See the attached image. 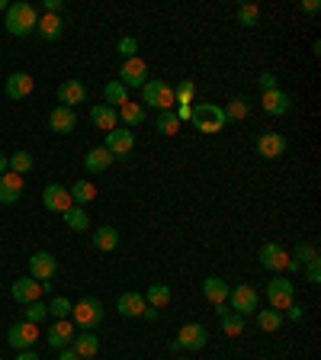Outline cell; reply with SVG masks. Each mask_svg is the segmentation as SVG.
Instances as JSON below:
<instances>
[{"label":"cell","mask_w":321,"mask_h":360,"mask_svg":"<svg viewBox=\"0 0 321 360\" xmlns=\"http://www.w3.org/2000/svg\"><path fill=\"white\" fill-rule=\"evenodd\" d=\"M36 23H39V13L32 3H26V0H19V3H10L7 7V32L10 36H29V32H36Z\"/></svg>","instance_id":"obj_1"},{"label":"cell","mask_w":321,"mask_h":360,"mask_svg":"<svg viewBox=\"0 0 321 360\" xmlns=\"http://www.w3.org/2000/svg\"><path fill=\"white\" fill-rule=\"evenodd\" d=\"M71 322H74V328H81V332H97V325L103 322V303L97 296L77 299L71 309Z\"/></svg>","instance_id":"obj_2"},{"label":"cell","mask_w":321,"mask_h":360,"mask_svg":"<svg viewBox=\"0 0 321 360\" xmlns=\"http://www.w3.org/2000/svg\"><path fill=\"white\" fill-rule=\"evenodd\" d=\"M142 100L148 103V106H155L157 113H167L177 106V97H174V87L164 81H148L145 87H142Z\"/></svg>","instance_id":"obj_3"},{"label":"cell","mask_w":321,"mask_h":360,"mask_svg":"<svg viewBox=\"0 0 321 360\" xmlns=\"http://www.w3.org/2000/svg\"><path fill=\"white\" fill-rule=\"evenodd\" d=\"M193 122H196L200 132L215 135V132L225 129V113H222V106H215V103H200V106H193Z\"/></svg>","instance_id":"obj_4"},{"label":"cell","mask_w":321,"mask_h":360,"mask_svg":"<svg viewBox=\"0 0 321 360\" xmlns=\"http://www.w3.org/2000/svg\"><path fill=\"white\" fill-rule=\"evenodd\" d=\"M206 341H209L206 325L190 322V325H184V328H180V334L171 341V351H202V348H206Z\"/></svg>","instance_id":"obj_5"},{"label":"cell","mask_w":321,"mask_h":360,"mask_svg":"<svg viewBox=\"0 0 321 360\" xmlns=\"http://www.w3.org/2000/svg\"><path fill=\"white\" fill-rule=\"evenodd\" d=\"M266 299H270V309H280L283 312L289 303H295V283L289 277L273 274V280L266 283Z\"/></svg>","instance_id":"obj_6"},{"label":"cell","mask_w":321,"mask_h":360,"mask_svg":"<svg viewBox=\"0 0 321 360\" xmlns=\"http://www.w3.org/2000/svg\"><path fill=\"white\" fill-rule=\"evenodd\" d=\"M257 260H260V267L270 270V274H283L289 267V251L283 245H276V241H266L264 248L257 251Z\"/></svg>","instance_id":"obj_7"},{"label":"cell","mask_w":321,"mask_h":360,"mask_svg":"<svg viewBox=\"0 0 321 360\" xmlns=\"http://www.w3.org/2000/svg\"><path fill=\"white\" fill-rule=\"evenodd\" d=\"M39 341V325L32 322H17V325H10V332H7V344L13 348V351H29L32 344Z\"/></svg>","instance_id":"obj_8"},{"label":"cell","mask_w":321,"mask_h":360,"mask_svg":"<svg viewBox=\"0 0 321 360\" xmlns=\"http://www.w3.org/2000/svg\"><path fill=\"white\" fill-rule=\"evenodd\" d=\"M228 303H231V312L251 315V312H257V303H260V296H257V290L251 287V283H241V287L228 290Z\"/></svg>","instance_id":"obj_9"},{"label":"cell","mask_w":321,"mask_h":360,"mask_svg":"<svg viewBox=\"0 0 321 360\" xmlns=\"http://www.w3.org/2000/svg\"><path fill=\"white\" fill-rule=\"evenodd\" d=\"M55 274H58L55 254H48V251H36V254L29 258V277H32V280H39V283H48Z\"/></svg>","instance_id":"obj_10"},{"label":"cell","mask_w":321,"mask_h":360,"mask_svg":"<svg viewBox=\"0 0 321 360\" xmlns=\"http://www.w3.org/2000/svg\"><path fill=\"white\" fill-rule=\"evenodd\" d=\"M119 84L126 87V91H132V87H145V84H148V65L138 55L128 58V61H122Z\"/></svg>","instance_id":"obj_11"},{"label":"cell","mask_w":321,"mask_h":360,"mask_svg":"<svg viewBox=\"0 0 321 360\" xmlns=\"http://www.w3.org/2000/svg\"><path fill=\"white\" fill-rule=\"evenodd\" d=\"M48 290V283H39V280L32 277H19L13 287H10V296L17 299V303L29 305V303H36V299H42V293Z\"/></svg>","instance_id":"obj_12"},{"label":"cell","mask_w":321,"mask_h":360,"mask_svg":"<svg viewBox=\"0 0 321 360\" xmlns=\"http://www.w3.org/2000/svg\"><path fill=\"white\" fill-rule=\"evenodd\" d=\"M103 148H106L113 158H126L128 151L135 148V132H132V129H119V126H116L113 132H106V142H103Z\"/></svg>","instance_id":"obj_13"},{"label":"cell","mask_w":321,"mask_h":360,"mask_svg":"<svg viewBox=\"0 0 321 360\" xmlns=\"http://www.w3.org/2000/svg\"><path fill=\"white\" fill-rule=\"evenodd\" d=\"M74 334H77V328H74L71 319H58L52 328L46 332V341L55 348V351H61V348H71L74 341Z\"/></svg>","instance_id":"obj_14"},{"label":"cell","mask_w":321,"mask_h":360,"mask_svg":"<svg viewBox=\"0 0 321 360\" xmlns=\"http://www.w3.org/2000/svg\"><path fill=\"white\" fill-rule=\"evenodd\" d=\"M257 155L266 161H276L280 155H286V139L280 132H260L257 135Z\"/></svg>","instance_id":"obj_15"},{"label":"cell","mask_w":321,"mask_h":360,"mask_svg":"<svg viewBox=\"0 0 321 360\" xmlns=\"http://www.w3.org/2000/svg\"><path fill=\"white\" fill-rule=\"evenodd\" d=\"M260 106H264V113H270V116H286V113L293 110V97L286 91H266L264 97H260Z\"/></svg>","instance_id":"obj_16"},{"label":"cell","mask_w":321,"mask_h":360,"mask_svg":"<svg viewBox=\"0 0 321 360\" xmlns=\"http://www.w3.org/2000/svg\"><path fill=\"white\" fill-rule=\"evenodd\" d=\"M42 203H46V209H52V213H68L74 206L71 193H68L61 184H48L46 190H42Z\"/></svg>","instance_id":"obj_17"},{"label":"cell","mask_w":321,"mask_h":360,"mask_svg":"<svg viewBox=\"0 0 321 360\" xmlns=\"http://www.w3.org/2000/svg\"><path fill=\"white\" fill-rule=\"evenodd\" d=\"M23 177L19 174H0V206H13L19 203V196H23Z\"/></svg>","instance_id":"obj_18"},{"label":"cell","mask_w":321,"mask_h":360,"mask_svg":"<svg viewBox=\"0 0 321 360\" xmlns=\"http://www.w3.org/2000/svg\"><path fill=\"white\" fill-rule=\"evenodd\" d=\"M48 126H52V132H58V135H68V132L77 129V113L68 110V106H55V110L48 113Z\"/></svg>","instance_id":"obj_19"},{"label":"cell","mask_w":321,"mask_h":360,"mask_svg":"<svg viewBox=\"0 0 321 360\" xmlns=\"http://www.w3.org/2000/svg\"><path fill=\"white\" fill-rule=\"evenodd\" d=\"M3 93H7L10 100H26L29 93H32V77H29L26 71L10 74L7 84H3Z\"/></svg>","instance_id":"obj_20"},{"label":"cell","mask_w":321,"mask_h":360,"mask_svg":"<svg viewBox=\"0 0 321 360\" xmlns=\"http://www.w3.org/2000/svg\"><path fill=\"white\" fill-rule=\"evenodd\" d=\"M145 309H148V303L142 293H119V299H116V312L122 319H138Z\"/></svg>","instance_id":"obj_21"},{"label":"cell","mask_w":321,"mask_h":360,"mask_svg":"<svg viewBox=\"0 0 321 360\" xmlns=\"http://www.w3.org/2000/svg\"><path fill=\"white\" fill-rule=\"evenodd\" d=\"M84 100H87V87H84L81 81H64L61 87H58V103L68 106V110H74V106Z\"/></svg>","instance_id":"obj_22"},{"label":"cell","mask_w":321,"mask_h":360,"mask_svg":"<svg viewBox=\"0 0 321 360\" xmlns=\"http://www.w3.org/2000/svg\"><path fill=\"white\" fill-rule=\"evenodd\" d=\"M116 113H119L122 129H135V126H142V122L148 120V110H145V106H142V103H132V100L122 103Z\"/></svg>","instance_id":"obj_23"},{"label":"cell","mask_w":321,"mask_h":360,"mask_svg":"<svg viewBox=\"0 0 321 360\" xmlns=\"http://www.w3.org/2000/svg\"><path fill=\"white\" fill-rule=\"evenodd\" d=\"M36 32L46 39V42H55V39H61V32H64L61 17H55V13H42V17H39V23H36Z\"/></svg>","instance_id":"obj_24"},{"label":"cell","mask_w":321,"mask_h":360,"mask_svg":"<svg viewBox=\"0 0 321 360\" xmlns=\"http://www.w3.org/2000/svg\"><path fill=\"white\" fill-rule=\"evenodd\" d=\"M228 290L231 287L222 277H206V280H202V296H206L212 305H225V299H228Z\"/></svg>","instance_id":"obj_25"},{"label":"cell","mask_w":321,"mask_h":360,"mask_svg":"<svg viewBox=\"0 0 321 360\" xmlns=\"http://www.w3.org/2000/svg\"><path fill=\"white\" fill-rule=\"evenodd\" d=\"M90 122L103 132H113L116 126H119V113L113 110V106H106V103H100V106H93L90 110Z\"/></svg>","instance_id":"obj_26"},{"label":"cell","mask_w":321,"mask_h":360,"mask_svg":"<svg viewBox=\"0 0 321 360\" xmlns=\"http://www.w3.org/2000/svg\"><path fill=\"white\" fill-rule=\"evenodd\" d=\"M71 348L77 351L81 360H90V357H97V351H100V338H97L93 332H81V334H74Z\"/></svg>","instance_id":"obj_27"},{"label":"cell","mask_w":321,"mask_h":360,"mask_svg":"<svg viewBox=\"0 0 321 360\" xmlns=\"http://www.w3.org/2000/svg\"><path fill=\"white\" fill-rule=\"evenodd\" d=\"M113 161H116V158H113L110 151L100 145V148H90V151H87V158H84V167H87V174H103V171H106Z\"/></svg>","instance_id":"obj_28"},{"label":"cell","mask_w":321,"mask_h":360,"mask_svg":"<svg viewBox=\"0 0 321 360\" xmlns=\"http://www.w3.org/2000/svg\"><path fill=\"white\" fill-rule=\"evenodd\" d=\"M93 248L97 251H116L119 248V229H113V225H100V229L93 231Z\"/></svg>","instance_id":"obj_29"},{"label":"cell","mask_w":321,"mask_h":360,"mask_svg":"<svg viewBox=\"0 0 321 360\" xmlns=\"http://www.w3.org/2000/svg\"><path fill=\"white\" fill-rule=\"evenodd\" d=\"M68 193H71V203L74 206H87V203H93V200H97V184H93V180H77V184H74Z\"/></svg>","instance_id":"obj_30"},{"label":"cell","mask_w":321,"mask_h":360,"mask_svg":"<svg viewBox=\"0 0 321 360\" xmlns=\"http://www.w3.org/2000/svg\"><path fill=\"white\" fill-rule=\"evenodd\" d=\"M103 103H106V106H113V110H119L122 103H128V91L122 87L119 81H110L106 87H103Z\"/></svg>","instance_id":"obj_31"},{"label":"cell","mask_w":321,"mask_h":360,"mask_svg":"<svg viewBox=\"0 0 321 360\" xmlns=\"http://www.w3.org/2000/svg\"><path fill=\"white\" fill-rule=\"evenodd\" d=\"M64 216V225L71 231H87L90 229V216H87V209L84 206H71L68 213H61Z\"/></svg>","instance_id":"obj_32"},{"label":"cell","mask_w":321,"mask_h":360,"mask_svg":"<svg viewBox=\"0 0 321 360\" xmlns=\"http://www.w3.org/2000/svg\"><path fill=\"white\" fill-rule=\"evenodd\" d=\"M7 164H10V174H29L32 167H36V158L29 155V151H13V155L7 158Z\"/></svg>","instance_id":"obj_33"},{"label":"cell","mask_w":321,"mask_h":360,"mask_svg":"<svg viewBox=\"0 0 321 360\" xmlns=\"http://www.w3.org/2000/svg\"><path fill=\"white\" fill-rule=\"evenodd\" d=\"M257 325H260V332H280L283 312L280 309H257Z\"/></svg>","instance_id":"obj_34"},{"label":"cell","mask_w":321,"mask_h":360,"mask_svg":"<svg viewBox=\"0 0 321 360\" xmlns=\"http://www.w3.org/2000/svg\"><path fill=\"white\" fill-rule=\"evenodd\" d=\"M248 110H251V103L244 100V97H231L222 113H225V122H241L244 116H248Z\"/></svg>","instance_id":"obj_35"},{"label":"cell","mask_w":321,"mask_h":360,"mask_svg":"<svg viewBox=\"0 0 321 360\" xmlns=\"http://www.w3.org/2000/svg\"><path fill=\"white\" fill-rule=\"evenodd\" d=\"M219 328H222L225 334H231V338H235V334L244 332V315H238V312H231V309H225V312L219 315Z\"/></svg>","instance_id":"obj_36"},{"label":"cell","mask_w":321,"mask_h":360,"mask_svg":"<svg viewBox=\"0 0 321 360\" xmlns=\"http://www.w3.org/2000/svg\"><path fill=\"white\" fill-rule=\"evenodd\" d=\"M145 303L151 305V309H164V305L171 303V287H167V283H151V287H148Z\"/></svg>","instance_id":"obj_37"},{"label":"cell","mask_w":321,"mask_h":360,"mask_svg":"<svg viewBox=\"0 0 321 360\" xmlns=\"http://www.w3.org/2000/svg\"><path fill=\"white\" fill-rule=\"evenodd\" d=\"M155 129L161 132V135H177V132H180V120H177V113H174V110H167V113H157V120H155Z\"/></svg>","instance_id":"obj_38"},{"label":"cell","mask_w":321,"mask_h":360,"mask_svg":"<svg viewBox=\"0 0 321 360\" xmlns=\"http://www.w3.org/2000/svg\"><path fill=\"white\" fill-rule=\"evenodd\" d=\"M315 258H318L315 245H299V248H295V254L289 258V267H286V270H299L302 264H309V260H315Z\"/></svg>","instance_id":"obj_39"},{"label":"cell","mask_w":321,"mask_h":360,"mask_svg":"<svg viewBox=\"0 0 321 360\" xmlns=\"http://www.w3.org/2000/svg\"><path fill=\"white\" fill-rule=\"evenodd\" d=\"M257 19H260V10H257V3H241L238 7V23L241 26H257Z\"/></svg>","instance_id":"obj_40"},{"label":"cell","mask_w":321,"mask_h":360,"mask_svg":"<svg viewBox=\"0 0 321 360\" xmlns=\"http://www.w3.org/2000/svg\"><path fill=\"white\" fill-rule=\"evenodd\" d=\"M71 299H64V296H55L52 303H48V315H55V319H71Z\"/></svg>","instance_id":"obj_41"},{"label":"cell","mask_w":321,"mask_h":360,"mask_svg":"<svg viewBox=\"0 0 321 360\" xmlns=\"http://www.w3.org/2000/svg\"><path fill=\"white\" fill-rule=\"evenodd\" d=\"M46 315H48V303H42V299H36V303L26 305V322L39 325L42 319H46Z\"/></svg>","instance_id":"obj_42"},{"label":"cell","mask_w":321,"mask_h":360,"mask_svg":"<svg viewBox=\"0 0 321 360\" xmlns=\"http://www.w3.org/2000/svg\"><path fill=\"white\" fill-rule=\"evenodd\" d=\"M116 52H119V55L128 61V58H135V52H138V42H135V39H132V36H122L119 42H116Z\"/></svg>","instance_id":"obj_43"},{"label":"cell","mask_w":321,"mask_h":360,"mask_svg":"<svg viewBox=\"0 0 321 360\" xmlns=\"http://www.w3.org/2000/svg\"><path fill=\"white\" fill-rule=\"evenodd\" d=\"M305 280H309L312 287H318V283H321V258H315V260L305 264Z\"/></svg>","instance_id":"obj_44"},{"label":"cell","mask_w":321,"mask_h":360,"mask_svg":"<svg viewBox=\"0 0 321 360\" xmlns=\"http://www.w3.org/2000/svg\"><path fill=\"white\" fill-rule=\"evenodd\" d=\"M257 81H260V87H264V93H266V91H276V74H273V71H264L260 77H257Z\"/></svg>","instance_id":"obj_45"},{"label":"cell","mask_w":321,"mask_h":360,"mask_svg":"<svg viewBox=\"0 0 321 360\" xmlns=\"http://www.w3.org/2000/svg\"><path fill=\"white\" fill-rule=\"evenodd\" d=\"M286 315H289L293 322H302V319H305V309H302V305H295V303H289V305H286Z\"/></svg>","instance_id":"obj_46"},{"label":"cell","mask_w":321,"mask_h":360,"mask_svg":"<svg viewBox=\"0 0 321 360\" xmlns=\"http://www.w3.org/2000/svg\"><path fill=\"white\" fill-rule=\"evenodd\" d=\"M299 10H302V13H318L321 3L318 0H299Z\"/></svg>","instance_id":"obj_47"},{"label":"cell","mask_w":321,"mask_h":360,"mask_svg":"<svg viewBox=\"0 0 321 360\" xmlns=\"http://www.w3.org/2000/svg\"><path fill=\"white\" fill-rule=\"evenodd\" d=\"M58 360H81V357H77L74 348H61V351H58Z\"/></svg>","instance_id":"obj_48"},{"label":"cell","mask_w":321,"mask_h":360,"mask_svg":"<svg viewBox=\"0 0 321 360\" xmlns=\"http://www.w3.org/2000/svg\"><path fill=\"white\" fill-rule=\"evenodd\" d=\"M177 120H193V106H177Z\"/></svg>","instance_id":"obj_49"},{"label":"cell","mask_w":321,"mask_h":360,"mask_svg":"<svg viewBox=\"0 0 321 360\" xmlns=\"http://www.w3.org/2000/svg\"><path fill=\"white\" fill-rule=\"evenodd\" d=\"M17 360H42V357H39L32 348H29V351H17Z\"/></svg>","instance_id":"obj_50"},{"label":"cell","mask_w":321,"mask_h":360,"mask_svg":"<svg viewBox=\"0 0 321 360\" xmlns=\"http://www.w3.org/2000/svg\"><path fill=\"white\" fill-rule=\"evenodd\" d=\"M58 10H61V0H46V13H55L58 17Z\"/></svg>","instance_id":"obj_51"},{"label":"cell","mask_w":321,"mask_h":360,"mask_svg":"<svg viewBox=\"0 0 321 360\" xmlns=\"http://www.w3.org/2000/svg\"><path fill=\"white\" fill-rule=\"evenodd\" d=\"M142 315H145L148 322H155V319H157V309H145V312H142Z\"/></svg>","instance_id":"obj_52"},{"label":"cell","mask_w":321,"mask_h":360,"mask_svg":"<svg viewBox=\"0 0 321 360\" xmlns=\"http://www.w3.org/2000/svg\"><path fill=\"white\" fill-rule=\"evenodd\" d=\"M10 164H7V155H0V174H7Z\"/></svg>","instance_id":"obj_53"},{"label":"cell","mask_w":321,"mask_h":360,"mask_svg":"<svg viewBox=\"0 0 321 360\" xmlns=\"http://www.w3.org/2000/svg\"><path fill=\"white\" fill-rule=\"evenodd\" d=\"M10 7V3H3V0H0V10H7Z\"/></svg>","instance_id":"obj_54"},{"label":"cell","mask_w":321,"mask_h":360,"mask_svg":"<svg viewBox=\"0 0 321 360\" xmlns=\"http://www.w3.org/2000/svg\"><path fill=\"white\" fill-rule=\"evenodd\" d=\"M174 360H186V357H174Z\"/></svg>","instance_id":"obj_55"},{"label":"cell","mask_w":321,"mask_h":360,"mask_svg":"<svg viewBox=\"0 0 321 360\" xmlns=\"http://www.w3.org/2000/svg\"><path fill=\"white\" fill-rule=\"evenodd\" d=\"M90 360H97V357H90Z\"/></svg>","instance_id":"obj_56"},{"label":"cell","mask_w":321,"mask_h":360,"mask_svg":"<svg viewBox=\"0 0 321 360\" xmlns=\"http://www.w3.org/2000/svg\"><path fill=\"white\" fill-rule=\"evenodd\" d=\"M0 360H3V357H0Z\"/></svg>","instance_id":"obj_57"}]
</instances>
